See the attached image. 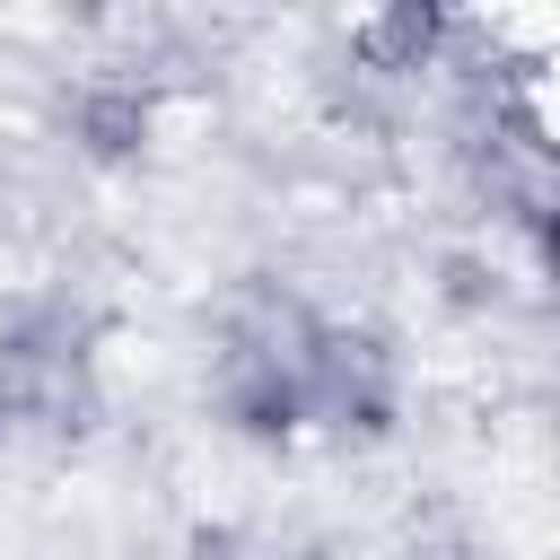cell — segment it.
Listing matches in <instances>:
<instances>
[{
	"mask_svg": "<svg viewBox=\"0 0 560 560\" xmlns=\"http://www.w3.org/2000/svg\"><path fill=\"white\" fill-rule=\"evenodd\" d=\"M394 411H402L394 350L376 332L315 324V341H306V420L315 429H341V438H385Z\"/></svg>",
	"mask_w": 560,
	"mask_h": 560,
	"instance_id": "obj_1",
	"label": "cell"
},
{
	"mask_svg": "<svg viewBox=\"0 0 560 560\" xmlns=\"http://www.w3.org/2000/svg\"><path fill=\"white\" fill-rule=\"evenodd\" d=\"M542 262H551V271H560V192H551V201H542Z\"/></svg>",
	"mask_w": 560,
	"mask_h": 560,
	"instance_id": "obj_3",
	"label": "cell"
},
{
	"mask_svg": "<svg viewBox=\"0 0 560 560\" xmlns=\"http://www.w3.org/2000/svg\"><path fill=\"white\" fill-rule=\"evenodd\" d=\"M70 131H79L96 158H131V149L149 140V96H140L131 79H88V88L70 96Z\"/></svg>",
	"mask_w": 560,
	"mask_h": 560,
	"instance_id": "obj_2",
	"label": "cell"
},
{
	"mask_svg": "<svg viewBox=\"0 0 560 560\" xmlns=\"http://www.w3.org/2000/svg\"><path fill=\"white\" fill-rule=\"evenodd\" d=\"M18 438V402H9V385H0V446Z\"/></svg>",
	"mask_w": 560,
	"mask_h": 560,
	"instance_id": "obj_4",
	"label": "cell"
}]
</instances>
